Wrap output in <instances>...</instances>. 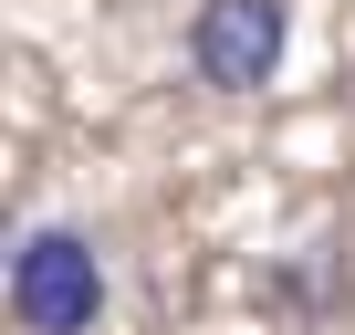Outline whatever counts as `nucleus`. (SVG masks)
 I'll use <instances>...</instances> for the list:
<instances>
[{"label":"nucleus","instance_id":"nucleus-2","mask_svg":"<svg viewBox=\"0 0 355 335\" xmlns=\"http://www.w3.org/2000/svg\"><path fill=\"white\" fill-rule=\"evenodd\" d=\"M293 53V11L282 0H199L189 22V74L209 95H261Z\"/></svg>","mask_w":355,"mask_h":335},{"label":"nucleus","instance_id":"nucleus-1","mask_svg":"<svg viewBox=\"0 0 355 335\" xmlns=\"http://www.w3.org/2000/svg\"><path fill=\"white\" fill-rule=\"evenodd\" d=\"M11 314H21V335H94V314H105V252L84 231H63V220L21 231L11 241Z\"/></svg>","mask_w":355,"mask_h":335}]
</instances>
